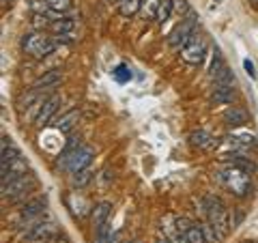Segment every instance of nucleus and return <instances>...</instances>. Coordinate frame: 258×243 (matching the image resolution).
I'll return each mask as SVG.
<instances>
[{
	"instance_id": "8",
	"label": "nucleus",
	"mask_w": 258,
	"mask_h": 243,
	"mask_svg": "<svg viewBox=\"0 0 258 243\" xmlns=\"http://www.w3.org/2000/svg\"><path fill=\"white\" fill-rule=\"evenodd\" d=\"M56 234H58V228H56L54 222H37L28 226V230L24 232V239L30 243H47Z\"/></svg>"
},
{
	"instance_id": "29",
	"label": "nucleus",
	"mask_w": 258,
	"mask_h": 243,
	"mask_svg": "<svg viewBox=\"0 0 258 243\" xmlns=\"http://www.w3.org/2000/svg\"><path fill=\"white\" fill-rule=\"evenodd\" d=\"M172 11H174V13H179V15L189 13V5H187V0H172Z\"/></svg>"
},
{
	"instance_id": "39",
	"label": "nucleus",
	"mask_w": 258,
	"mask_h": 243,
	"mask_svg": "<svg viewBox=\"0 0 258 243\" xmlns=\"http://www.w3.org/2000/svg\"><path fill=\"white\" fill-rule=\"evenodd\" d=\"M114 243H116V239H114Z\"/></svg>"
},
{
	"instance_id": "9",
	"label": "nucleus",
	"mask_w": 258,
	"mask_h": 243,
	"mask_svg": "<svg viewBox=\"0 0 258 243\" xmlns=\"http://www.w3.org/2000/svg\"><path fill=\"white\" fill-rule=\"evenodd\" d=\"M205 54H207V43L205 39L200 35H194L187 43H185V47L181 50V58L185 63L189 65H200L205 60Z\"/></svg>"
},
{
	"instance_id": "25",
	"label": "nucleus",
	"mask_w": 258,
	"mask_h": 243,
	"mask_svg": "<svg viewBox=\"0 0 258 243\" xmlns=\"http://www.w3.org/2000/svg\"><path fill=\"white\" fill-rule=\"evenodd\" d=\"M112 76H114L116 82L125 84V82H129V80H132V69H129L125 63H120V65H116V67H114V71H112Z\"/></svg>"
},
{
	"instance_id": "13",
	"label": "nucleus",
	"mask_w": 258,
	"mask_h": 243,
	"mask_svg": "<svg viewBox=\"0 0 258 243\" xmlns=\"http://www.w3.org/2000/svg\"><path fill=\"white\" fill-rule=\"evenodd\" d=\"M222 120L228 127H243L247 123V112L239 106H230V108H226V112L222 114Z\"/></svg>"
},
{
	"instance_id": "24",
	"label": "nucleus",
	"mask_w": 258,
	"mask_h": 243,
	"mask_svg": "<svg viewBox=\"0 0 258 243\" xmlns=\"http://www.w3.org/2000/svg\"><path fill=\"white\" fill-rule=\"evenodd\" d=\"M170 13H172V0H161L159 3V9H157V24H166L170 20Z\"/></svg>"
},
{
	"instance_id": "22",
	"label": "nucleus",
	"mask_w": 258,
	"mask_h": 243,
	"mask_svg": "<svg viewBox=\"0 0 258 243\" xmlns=\"http://www.w3.org/2000/svg\"><path fill=\"white\" fill-rule=\"evenodd\" d=\"M185 237H187L189 243H207L205 232H203V224H191L187 228V232H185Z\"/></svg>"
},
{
	"instance_id": "19",
	"label": "nucleus",
	"mask_w": 258,
	"mask_h": 243,
	"mask_svg": "<svg viewBox=\"0 0 258 243\" xmlns=\"http://www.w3.org/2000/svg\"><path fill=\"white\" fill-rule=\"evenodd\" d=\"M140 5L142 0H120L118 3V13L123 15V18H132L140 11Z\"/></svg>"
},
{
	"instance_id": "5",
	"label": "nucleus",
	"mask_w": 258,
	"mask_h": 243,
	"mask_svg": "<svg viewBox=\"0 0 258 243\" xmlns=\"http://www.w3.org/2000/svg\"><path fill=\"white\" fill-rule=\"evenodd\" d=\"M196 20H198V18L189 11L187 18H183V20L174 26V30L170 32V35H168V45H170L172 50H183L185 43H187L189 39L196 35V32H194V28H196Z\"/></svg>"
},
{
	"instance_id": "12",
	"label": "nucleus",
	"mask_w": 258,
	"mask_h": 243,
	"mask_svg": "<svg viewBox=\"0 0 258 243\" xmlns=\"http://www.w3.org/2000/svg\"><path fill=\"white\" fill-rule=\"evenodd\" d=\"M110 213H112V202H108V200L97 202V205L93 207L91 220H93L95 230H97V228H101L103 224H108V222H110Z\"/></svg>"
},
{
	"instance_id": "6",
	"label": "nucleus",
	"mask_w": 258,
	"mask_h": 243,
	"mask_svg": "<svg viewBox=\"0 0 258 243\" xmlns=\"http://www.w3.org/2000/svg\"><path fill=\"white\" fill-rule=\"evenodd\" d=\"M35 179H32V174H24V176H18V179H13L9 183H3V198L9 196L11 200H24L26 198V194L35 188Z\"/></svg>"
},
{
	"instance_id": "15",
	"label": "nucleus",
	"mask_w": 258,
	"mask_h": 243,
	"mask_svg": "<svg viewBox=\"0 0 258 243\" xmlns=\"http://www.w3.org/2000/svg\"><path fill=\"white\" fill-rule=\"evenodd\" d=\"M189 144L194 149H211L213 144H217V142H215V138L209 132H205V129H198V132L189 134Z\"/></svg>"
},
{
	"instance_id": "7",
	"label": "nucleus",
	"mask_w": 258,
	"mask_h": 243,
	"mask_svg": "<svg viewBox=\"0 0 258 243\" xmlns=\"http://www.w3.org/2000/svg\"><path fill=\"white\" fill-rule=\"evenodd\" d=\"M45 207H47V198L45 196H37V198H32L28 202H24L20 213H18V224L20 226H24V224L30 226V222H35L37 217L45 211Z\"/></svg>"
},
{
	"instance_id": "16",
	"label": "nucleus",
	"mask_w": 258,
	"mask_h": 243,
	"mask_svg": "<svg viewBox=\"0 0 258 243\" xmlns=\"http://www.w3.org/2000/svg\"><path fill=\"white\" fill-rule=\"evenodd\" d=\"M78 120H80V110H69V112H64V114L56 120L54 127L58 129V132H71L76 125H78Z\"/></svg>"
},
{
	"instance_id": "28",
	"label": "nucleus",
	"mask_w": 258,
	"mask_h": 243,
	"mask_svg": "<svg viewBox=\"0 0 258 243\" xmlns=\"http://www.w3.org/2000/svg\"><path fill=\"white\" fill-rule=\"evenodd\" d=\"M232 142H241V144H252V147H256V136H254V134H237L235 138H232Z\"/></svg>"
},
{
	"instance_id": "2",
	"label": "nucleus",
	"mask_w": 258,
	"mask_h": 243,
	"mask_svg": "<svg viewBox=\"0 0 258 243\" xmlns=\"http://www.w3.org/2000/svg\"><path fill=\"white\" fill-rule=\"evenodd\" d=\"M203 207H205V213L209 217V224H211L222 237H226L232 228V220H230V213L222 202V198L215 196V194H207L205 200H203Z\"/></svg>"
},
{
	"instance_id": "32",
	"label": "nucleus",
	"mask_w": 258,
	"mask_h": 243,
	"mask_svg": "<svg viewBox=\"0 0 258 243\" xmlns=\"http://www.w3.org/2000/svg\"><path fill=\"white\" fill-rule=\"evenodd\" d=\"M168 241H170V243H189V241H187V237H185L183 232H179V230L172 232L170 237H168Z\"/></svg>"
},
{
	"instance_id": "27",
	"label": "nucleus",
	"mask_w": 258,
	"mask_h": 243,
	"mask_svg": "<svg viewBox=\"0 0 258 243\" xmlns=\"http://www.w3.org/2000/svg\"><path fill=\"white\" fill-rule=\"evenodd\" d=\"M203 232H205V241H207V243H222V239H224L222 234L217 232V230H215L209 222H207V224H203Z\"/></svg>"
},
{
	"instance_id": "21",
	"label": "nucleus",
	"mask_w": 258,
	"mask_h": 243,
	"mask_svg": "<svg viewBox=\"0 0 258 243\" xmlns=\"http://www.w3.org/2000/svg\"><path fill=\"white\" fill-rule=\"evenodd\" d=\"M93 181V170H82V172H78V174H71V185L74 188H78V190H82V188H86L88 183Z\"/></svg>"
},
{
	"instance_id": "18",
	"label": "nucleus",
	"mask_w": 258,
	"mask_h": 243,
	"mask_svg": "<svg viewBox=\"0 0 258 243\" xmlns=\"http://www.w3.org/2000/svg\"><path fill=\"white\" fill-rule=\"evenodd\" d=\"M159 3H161V0H142V5H140V15H142V20H155V18H157Z\"/></svg>"
},
{
	"instance_id": "3",
	"label": "nucleus",
	"mask_w": 258,
	"mask_h": 243,
	"mask_svg": "<svg viewBox=\"0 0 258 243\" xmlns=\"http://www.w3.org/2000/svg\"><path fill=\"white\" fill-rule=\"evenodd\" d=\"M56 47H58V41H56V39L43 35V32H37V30L24 35V39H22V50L28 56H32V58H37V60L50 56Z\"/></svg>"
},
{
	"instance_id": "34",
	"label": "nucleus",
	"mask_w": 258,
	"mask_h": 243,
	"mask_svg": "<svg viewBox=\"0 0 258 243\" xmlns=\"http://www.w3.org/2000/svg\"><path fill=\"white\" fill-rule=\"evenodd\" d=\"M155 243H170V241H168V239H166V237H164V239H157V241H155Z\"/></svg>"
},
{
	"instance_id": "23",
	"label": "nucleus",
	"mask_w": 258,
	"mask_h": 243,
	"mask_svg": "<svg viewBox=\"0 0 258 243\" xmlns=\"http://www.w3.org/2000/svg\"><path fill=\"white\" fill-rule=\"evenodd\" d=\"M235 84V76H232V71L228 67H224L220 74L213 78V86H232Z\"/></svg>"
},
{
	"instance_id": "11",
	"label": "nucleus",
	"mask_w": 258,
	"mask_h": 243,
	"mask_svg": "<svg viewBox=\"0 0 258 243\" xmlns=\"http://www.w3.org/2000/svg\"><path fill=\"white\" fill-rule=\"evenodd\" d=\"M58 106H60V97H58V95H52L50 99L43 103V108L39 110V114H37V118H35V125H37V127H43V125L50 123V118L54 116V112L58 110Z\"/></svg>"
},
{
	"instance_id": "31",
	"label": "nucleus",
	"mask_w": 258,
	"mask_h": 243,
	"mask_svg": "<svg viewBox=\"0 0 258 243\" xmlns=\"http://www.w3.org/2000/svg\"><path fill=\"white\" fill-rule=\"evenodd\" d=\"M194 222H189L187 220V217H176V230H179V232H187V228H189V226H191Z\"/></svg>"
},
{
	"instance_id": "40",
	"label": "nucleus",
	"mask_w": 258,
	"mask_h": 243,
	"mask_svg": "<svg viewBox=\"0 0 258 243\" xmlns=\"http://www.w3.org/2000/svg\"><path fill=\"white\" fill-rule=\"evenodd\" d=\"M245 243H249V241H245Z\"/></svg>"
},
{
	"instance_id": "30",
	"label": "nucleus",
	"mask_w": 258,
	"mask_h": 243,
	"mask_svg": "<svg viewBox=\"0 0 258 243\" xmlns=\"http://www.w3.org/2000/svg\"><path fill=\"white\" fill-rule=\"evenodd\" d=\"M32 24H35V28H41V26L45 28V26H50L52 22H47V18L43 13H35V15H32Z\"/></svg>"
},
{
	"instance_id": "37",
	"label": "nucleus",
	"mask_w": 258,
	"mask_h": 243,
	"mask_svg": "<svg viewBox=\"0 0 258 243\" xmlns=\"http://www.w3.org/2000/svg\"><path fill=\"white\" fill-rule=\"evenodd\" d=\"M112 3H116V0H112ZM118 3H120V0H118Z\"/></svg>"
},
{
	"instance_id": "4",
	"label": "nucleus",
	"mask_w": 258,
	"mask_h": 243,
	"mask_svg": "<svg viewBox=\"0 0 258 243\" xmlns=\"http://www.w3.org/2000/svg\"><path fill=\"white\" fill-rule=\"evenodd\" d=\"M60 157L62 159L58 161V166L62 170H67V172H71V174H78V172H82V170H86L88 166H91V161L95 157V149L82 144L80 149L71 151V153H62Z\"/></svg>"
},
{
	"instance_id": "1",
	"label": "nucleus",
	"mask_w": 258,
	"mask_h": 243,
	"mask_svg": "<svg viewBox=\"0 0 258 243\" xmlns=\"http://www.w3.org/2000/svg\"><path fill=\"white\" fill-rule=\"evenodd\" d=\"M213 176L220 181V185H224L226 190H230V194H235L239 198H243L249 192V170L241 168L237 164H230L228 161L226 166L217 168Z\"/></svg>"
},
{
	"instance_id": "17",
	"label": "nucleus",
	"mask_w": 258,
	"mask_h": 243,
	"mask_svg": "<svg viewBox=\"0 0 258 243\" xmlns=\"http://www.w3.org/2000/svg\"><path fill=\"white\" fill-rule=\"evenodd\" d=\"M52 32L56 35H76V28H78V22L74 18H62V20H54L50 24Z\"/></svg>"
},
{
	"instance_id": "10",
	"label": "nucleus",
	"mask_w": 258,
	"mask_h": 243,
	"mask_svg": "<svg viewBox=\"0 0 258 243\" xmlns=\"http://www.w3.org/2000/svg\"><path fill=\"white\" fill-rule=\"evenodd\" d=\"M60 80H62V71L58 69H50V71H45V74L41 78H37L35 82H32L30 86V91H47V88H54L56 84H60Z\"/></svg>"
},
{
	"instance_id": "26",
	"label": "nucleus",
	"mask_w": 258,
	"mask_h": 243,
	"mask_svg": "<svg viewBox=\"0 0 258 243\" xmlns=\"http://www.w3.org/2000/svg\"><path fill=\"white\" fill-rule=\"evenodd\" d=\"M47 9H52L54 13H67L71 11V0H45Z\"/></svg>"
},
{
	"instance_id": "38",
	"label": "nucleus",
	"mask_w": 258,
	"mask_h": 243,
	"mask_svg": "<svg viewBox=\"0 0 258 243\" xmlns=\"http://www.w3.org/2000/svg\"><path fill=\"white\" fill-rule=\"evenodd\" d=\"M252 3H258V0H252Z\"/></svg>"
},
{
	"instance_id": "33",
	"label": "nucleus",
	"mask_w": 258,
	"mask_h": 243,
	"mask_svg": "<svg viewBox=\"0 0 258 243\" xmlns=\"http://www.w3.org/2000/svg\"><path fill=\"white\" fill-rule=\"evenodd\" d=\"M243 69H245V74H247L249 78H256V69H254V63L249 60V58H245V60H243Z\"/></svg>"
},
{
	"instance_id": "35",
	"label": "nucleus",
	"mask_w": 258,
	"mask_h": 243,
	"mask_svg": "<svg viewBox=\"0 0 258 243\" xmlns=\"http://www.w3.org/2000/svg\"><path fill=\"white\" fill-rule=\"evenodd\" d=\"M0 3H3V5H9V3H11V0H0Z\"/></svg>"
},
{
	"instance_id": "36",
	"label": "nucleus",
	"mask_w": 258,
	"mask_h": 243,
	"mask_svg": "<svg viewBox=\"0 0 258 243\" xmlns=\"http://www.w3.org/2000/svg\"><path fill=\"white\" fill-rule=\"evenodd\" d=\"M129 243H140V241H136V239H134V241H129Z\"/></svg>"
},
{
	"instance_id": "20",
	"label": "nucleus",
	"mask_w": 258,
	"mask_h": 243,
	"mask_svg": "<svg viewBox=\"0 0 258 243\" xmlns=\"http://www.w3.org/2000/svg\"><path fill=\"white\" fill-rule=\"evenodd\" d=\"M93 243H114V232H112V224L110 222L95 230V241Z\"/></svg>"
},
{
	"instance_id": "14",
	"label": "nucleus",
	"mask_w": 258,
	"mask_h": 243,
	"mask_svg": "<svg viewBox=\"0 0 258 243\" xmlns=\"http://www.w3.org/2000/svg\"><path fill=\"white\" fill-rule=\"evenodd\" d=\"M237 97V91L232 86H213V93H211V103L215 106H224V103H232Z\"/></svg>"
}]
</instances>
